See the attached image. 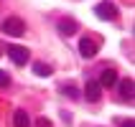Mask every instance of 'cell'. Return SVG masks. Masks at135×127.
I'll return each instance as SVG.
<instances>
[{
    "instance_id": "obj_1",
    "label": "cell",
    "mask_w": 135,
    "mask_h": 127,
    "mask_svg": "<svg viewBox=\"0 0 135 127\" xmlns=\"http://www.w3.org/2000/svg\"><path fill=\"white\" fill-rule=\"evenodd\" d=\"M0 28H3V33H5V36L21 38L23 33H26V23H23L18 15H10V18H5V21H3V26H0Z\"/></svg>"
},
{
    "instance_id": "obj_2",
    "label": "cell",
    "mask_w": 135,
    "mask_h": 127,
    "mask_svg": "<svg viewBox=\"0 0 135 127\" xmlns=\"http://www.w3.org/2000/svg\"><path fill=\"white\" fill-rule=\"evenodd\" d=\"M94 15H97L99 21H115L117 18V5L110 3V0H105V3L94 5Z\"/></svg>"
},
{
    "instance_id": "obj_3",
    "label": "cell",
    "mask_w": 135,
    "mask_h": 127,
    "mask_svg": "<svg viewBox=\"0 0 135 127\" xmlns=\"http://www.w3.org/2000/svg\"><path fill=\"white\" fill-rule=\"evenodd\" d=\"M97 51H99V46H97V41H94V38L84 36L82 41H79V56H82V59H94V56H97Z\"/></svg>"
},
{
    "instance_id": "obj_4",
    "label": "cell",
    "mask_w": 135,
    "mask_h": 127,
    "mask_svg": "<svg viewBox=\"0 0 135 127\" xmlns=\"http://www.w3.org/2000/svg\"><path fill=\"white\" fill-rule=\"evenodd\" d=\"M117 94H120V99L122 102H133V97H135V84H133V79H117Z\"/></svg>"
},
{
    "instance_id": "obj_5",
    "label": "cell",
    "mask_w": 135,
    "mask_h": 127,
    "mask_svg": "<svg viewBox=\"0 0 135 127\" xmlns=\"http://www.w3.org/2000/svg\"><path fill=\"white\" fill-rule=\"evenodd\" d=\"M8 56H10V61H13L15 66L28 64V48L26 46H8Z\"/></svg>"
},
{
    "instance_id": "obj_6",
    "label": "cell",
    "mask_w": 135,
    "mask_h": 127,
    "mask_svg": "<svg viewBox=\"0 0 135 127\" xmlns=\"http://www.w3.org/2000/svg\"><path fill=\"white\" fill-rule=\"evenodd\" d=\"M99 87H102V89H110V87H115V84H117V71H115L112 66H107L105 71H102V76H99Z\"/></svg>"
},
{
    "instance_id": "obj_7",
    "label": "cell",
    "mask_w": 135,
    "mask_h": 127,
    "mask_svg": "<svg viewBox=\"0 0 135 127\" xmlns=\"http://www.w3.org/2000/svg\"><path fill=\"white\" fill-rule=\"evenodd\" d=\"M84 97L89 99V102H99V97H102V87H99L94 79H89V82L84 84Z\"/></svg>"
},
{
    "instance_id": "obj_8",
    "label": "cell",
    "mask_w": 135,
    "mask_h": 127,
    "mask_svg": "<svg viewBox=\"0 0 135 127\" xmlns=\"http://www.w3.org/2000/svg\"><path fill=\"white\" fill-rule=\"evenodd\" d=\"M76 21H71V18H61L59 21V33H64V36H74L76 33Z\"/></svg>"
},
{
    "instance_id": "obj_9",
    "label": "cell",
    "mask_w": 135,
    "mask_h": 127,
    "mask_svg": "<svg viewBox=\"0 0 135 127\" xmlns=\"http://www.w3.org/2000/svg\"><path fill=\"white\" fill-rule=\"evenodd\" d=\"M13 127H31V117L26 109H15L13 114Z\"/></svg>"
},
{
    "instance_id": "obj_10",
    "label": "cell",
    "mask_w": 135,
    "mask_h": 127,
    "mask_svg": "<svg viewBox=\"0 0 135 127\" xmlns=\"http://www.w3.org/2000/svg\"><path fill=\"white\" fill-rule=\"evenodd\" d=\"M33 74L36 76H51L54 69L49 66V64H44V61H36V64H33Z\"/></svg>"
},
{
    "instance_id": "obj_11",
    "label": "cell",
    "mask_w": 135,
    "mask_h": 127,
    "mask_svg": "<svg viewBox=\"0 0 135 127\" xmlns=\"http://www.w3.org/2000/svg\"><path fill=\"white\" fill-rule=\"evenodd\" d=\"M61 92H64L66 97H71V99H76V97H79V92H76L74 87H69V84H66V87H64V89H61Z\"/></svg>"
},
{
    "instance_id": "obj_12",
    "label": "cell",
    "mask_w": 135,
    "mask_h": 127,
    "mask_svg": "<svg viewBox=\"0 0 135 127\" xmlns=\"http://www.w3.org/2000/svg\"><path fill=\"white\" fill-rule=\"evenodd\" d=\"M36 127H54V125H51L49 117H38V120H36Z\"/></svg>"
},
{
    "instance_id": "obj_13",
    "label": "cell",
    "mask_w": 135,
    "mask_h": 127,
    "mask_svg": "<svg viewBox=\"0 0 135 127\" xmlns=\"http://www.w3.org/2000/svg\"><path fill=\"white\" fill-rule=\"evenodd\" d=\"M0 87H10V76L5 71H0Z\"/></svg>"
},
{
    "instance_id": "obj_14",
    "label": "cell",
    "mask_w": 135,
    "mask_h": 127,
    "mask_svg": "<svg viewBox=\"0 0 135 127\" xmlns=\"http://www.w3.org/2000/svg\"><path fill=\"white\" fill-rule=\"evenodd\" d=\"M122 127H135V122L133 120H125V122H122Z\"/></svg>"
},
{
    "instance_id": "obj_15",
    "label": "cell",
    "mask_w": 135,
    "mask_h": 127,
    "mask_svg": "<svg viewBox=\"0 0 135 127\" xmlns=\"http://www.w3.org/2000/svg\"><path fill=\"white\" fill-rule=\"evenodd\" d=\"M0 53H3V48H0Z\"/></svg>"
}]
</instances>
